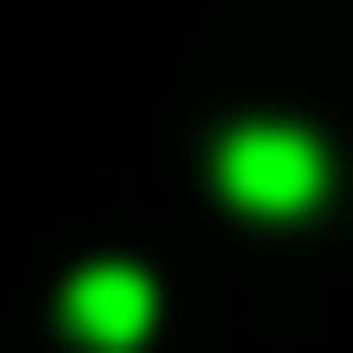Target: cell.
<instances>
[{
    "mask_svg": "<svg viewBox=\"0 0 353 353\" xmlns=\"http://www.w3.org/2000/svg\"><path fill=\"white\" fill-rule=\"evenodd\" d=\"M320 188H331V154H320L298 121H243V132L221 143V199H232V210L287 221V210H309Z\"/></svg>",
    "mask_w": 353,
    "mask_h": 353,
    "instance_id": "6da1fadb",
    "label": "cell"
},
{
    "mask_svg": "<svg viewBox=\"0 0 353 353\" xmlns=\"http://www.w3.org/2000/svg\"><path fill=\"white\" fill-rule=\"evenodd\" d=\"M66 331H77L88 353H132V342L154 331V287H143V265H88V276L66 287Z\"/></svg>",
    "mask_w": 353,
    "mask_h": 353,
    "instance_id": "7a4b0ae2",
    "label": "cell"
}]
</instances>
